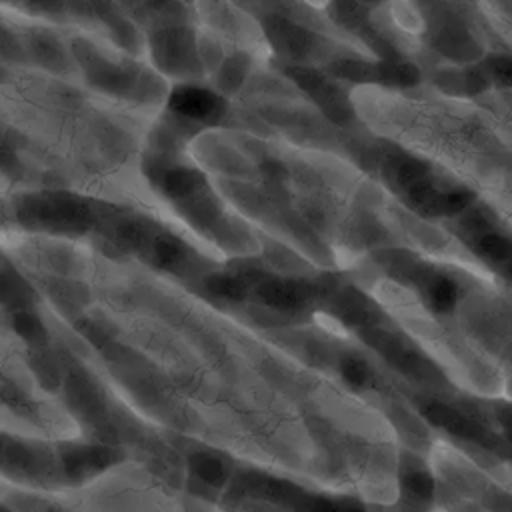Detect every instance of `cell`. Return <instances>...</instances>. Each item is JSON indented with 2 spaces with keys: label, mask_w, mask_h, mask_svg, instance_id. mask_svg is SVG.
Returning <instances> with one entry per match:
<instances>
[{
  "label": "cell",
  "mask_w": 512,
  "mask_h": 512,
  "mask_svg": "<svg viewBox=\"0 0 512 512\" xmlns=\"http://www.w3.org/2000/svg\"><path fill=\"white\" fill-rule=\"evenodd\" d=\"M20 216L36 226H54L66 230H82L92 220L90 208L82 200L62 194L28 200Z\"/></svg>",
  "instance_id": "cell-1"
},
{
  "label": "cell",
  "mask_w": 512,
  "mask_h": 512,
  "mask_svg": "<svg viewBox=\"0 0 512 512\" xmlns=\"http://www.w3.org/2000/svg\"><path fill=\"white\" fill-rule=\"evenodd\" d=\"M170 110L200 122H216L224 112V102L210 90L198 86H180L170 96Z\"/></svg>",
  "instance_id": "cell-2"
},
{
  "label": "cell",
  "mask_w": 512,
  "mask_h": 512,
  "mask_svg": "<svg viewBox=\"0 0 512 512\" xmlns=\"http://www.w3.org/2000/svg\"><path fill=\"white\" fill-rule=\"evenodd\" d=\"M312 294L314 288L298 280L268 278L258 284V296L262 302L276 310H298L312 298Z\"/></svg>",
  "instance_id": "cell-3"
},
{
  "label": "cell",
  "mask_w": 512,
  "mask_h": 512,
  "mask_svg": "<svg viewBox=\"0 0 512 512\" xmlns=\"http://www.w3.org/2000/svg\"><path fill=\"white\" fill-rule=\"evenodd\" d=\"M154 178L158 180V186L166 196L180 202H186L204 192V176L192 168L168 166Z\"/></svg>",
  "instance_id": "cell-4"
},
{
  "label": "cell",
  "mask_w": 512,
  "mask_h": 512,
  "mask_svg": "<svg viewBox=\"0 0 512 512\" xmlns=\"http://www.w3.org/2000/svg\"><path fill=\"white\" fill-rule=\"evenodd\" d=\"M266 30L270 40L278 46V50L290 56H302L310 48V34L284 18H270L266 22Z\"/></svg>",
  "instance_id": "cell-5"
},
{
  "label": "cell",
  "mask_w": 512,
  "mask_h": 512,
  "mask_svg": "<svg viewBox=\"0 0 512 512\" xmlns=\"http://www.w3.org/2000/svg\"><path fill=\"white\" fill-rule=\"evenodd\" d=\"M188 48H190L188 34H186V30H178V28L162 30L154 40L156 58H158V62H162L168 68L184 66L182 62L188 54Z\"/></svg>",
  "instance_id": "cell-6"
},
{
  "label": "cell",
  "mask_w": 512,
  "mask_h": 512,
  "mask_svg": "<svg viewBox=\"0 0 512 512\" xmlns=\"http://www.w3.org/2000/svg\"><path fill=\"white\" fill-rule=\"evenodd\" d=\"M148 254L154 266L164 270H174L186 260V246L180 238L172 234H160L150 242Z\"/></svg>",
  "instance_id": "cell-7"
},
{
  "label": "cell",
  "mask_w": 512,
  "mask_h": 512,
  "mask_svg": "<svg viewBox=\"0 0 512 512\" xmlns=\"http://www.w3.org/2000/svg\"><path fill=\"white\" fill-rule=\"evenodd\" d=\"M480 10L488 28L512 52V2H486L480 4Z\"/></svg>",
  "instance_id": "cell-8"
},
{
  "label": "cell",
  "mask_w": 512,
  "mask_h": 512,
  "mask_svg": "<svg viewBox=\"0 0 512 512\" xmlns=\"http://www.w3.org/2000/svg\"><path fill=\"white\" fill-rule=\"evenodd\" d=\"M314 98L318 100V104H320V108L324 110V114H326L330 120L338 122V124H344V122L352 116V108H350V104H348L346 94H344L338 86H334V84H330V82H326V84L314 94Z\"/></svg>",
  "instance_id": "cell-9"
},
{
  "label": "cell",
  "mask_w": 512,
  "mask_h": 512,
  "mask_svg": "<svg viewBox=\"0 0 512 512\" xmlns=\"http://www.w3.org/2000/svg\"><path fill=\"white\" fill-rule=\"evenodd\" d=\"M376 76L380 82H386L392 86H412L418 82V70L410 62H404L398 58L378 62Z\"/></svg>",
  "instance_id": "cell-10"
},
{
  "label": "cell",
  "mask_w": 512,
  "mask_h": 512,
  "mask_svg": "<svg viewBox=\"0 0 512 512\" xmlns=\"http://www.w3.org/2000/svg\"><path fill=\"white\" fill-rule=\"evenodd\" d=\"M206 288L214 296L226 300H242L248 292L246 282L236 274H210L206 278Z\"/></svg>",
  "instance_id": "cell-11"
},
{
  "label": "cell",
  "mask_w": 512,
  "mask_h": 512,
  "mask_svg": "<svg viewBox=\"0 0 512 512\" xmlns=\"http://www.w3.org/2000/svg\"><path fill=\"white\" fill-rule=\"evenodd\" d=\"M340 316L344 318V322L348 324H370L372 320V306L370 302H366L360 294H346L340 298L338 304Z\"/></svg>",
  "instance_id": "cell-12"
},
{
  "label": "cell",
  "mask_w": 512,
  "mask_h": 512,
  "mask_svg": "<svg viewBox=\"0 0 512 512\" xmlns=\"http://www.w3.org/2000/svg\"><path fill=\"white\" fill-rule=\"evenodd\" d=\"M246 72H248V58L244 54H234L224 60V64L220 68L218 84L222 86V90L232 92L242 84Z\"/></svg>",
  "instance_id": "cell-13"
},
{
  "label": "cell",
  "mask_w": 512,
  "mask_h": 512,
  "mask_svg": "<svg viewBox=\"0 0 512 512\" xmlns=\"http://www.w3.org/2000/svg\"><path fill=\"white\" fill-rule=\"evenodd\" d=\"M192 472L208 484H216L224 478V462L208 452H198L190 458Z\"/></svg>",
  "instance_id": "cell-14"
},
{
  "label": "cell",
  "mask_w": 512,
  "mask_h": 512,
  "mask_svg": "<svg viewBox=\"0 0 512 512\" xmlns=\"http://www.w3.org/2000/svg\"><path fill=\"white\" fill-rule=\"evenodd\" d=\"M146 234H148L146 224L140 220H132V218L118 222V226L114 228V238L124 248L142 246L146 242Z\"/></svg>",
  "instance_id": "cell-15"
},
{
  "label": "cell",
  "mask_w": 512,
  "mask_h": 512,
  "mask_svg": "<svg viewBox=\"0 0 512 512\" xmlns=\"http://www.w3.org/2000/svg\"><path fill=\"white\" fill-rule=\"evenodd\" d=\"M14 330L30 344H42L46 340V330H44L42 322L30 312L14 314Z\"/></svg>",
  "instance_id": "cell-16"
},
{
  "label": "cell",
  "mask_w": 512,
  "mask_h": 512,
  "mask_svg": "<svg viewBox=\"0 0 512 512\" xmlns=\"http://www.w3.org/2000/svg\"><path fill=\"white\" fill-rule=\"evenodd\" d=\"M334 72L340 78L354 80V82H368V80H378L376 76V64L370 66L360 60H342L334 66Z\"/></svg>",
  "instance_id": "cell-17"
},
{
  "label": "cell",
  "mask_w": 512,
  "mask_h": 512,
  "mask_svg": "<svg viewBox=\"0 0 512 512\" xmlns=\"http://www.w3.org/2000/svg\"><path fill=\"white\" fill-rule=\"evenodd\" d=\"M340 372L344 376V380L352 386H364L370 380V368L362 358L356 356H346L340 362Z\"/></svg>",
  "instance_id": "cell-18"
},
{
  "label": "cell",
  "mask_w": 512,
  "mask_h": 512,
  "mask_svg": "<svg viewBox=\"0 0 512 512\" xmlns=\"http://www.w3.org/2000/svg\"><path fill=\"white\" fill-rule=\"evenodd\" d=\"M288 74L292 76V80L296 84H300L306 92H310L312 96L326 84V78L314 70V68H304V66H294L288 70Z\"/></svg>",
  "instance_id": "cell-19"
},
{
  "label": "cell",
  "mask_w": 512,
  "mask_h": 512,
  "mask_svg": "<svg viewBox=\"0 0 512 512\" xmlns=\"http://www.w3.org/2000/svg\"><path fill=\"white\" fill-rule=\"evenodd\" d=\"M262 172H264V176H266L268 180H272V182H280V180L286 178V168H284V164H280V162H276V160L264 162V164H262Z\"/></svg>",
  "instance_id": "cell-20"
},
{
  "label": "cell",
  "mask_w": 512,
  "mask_h": 512,
  "mask_svg": "<svg viewBox=\"0 0 512 512\" xmlns=\"http://www.w3.org/2000/svg\"><path fill=\"white\" fill-rule=\"evenodd\" d=\"M34 50H36V54H38L42 60H48V62H52V60L58 56V48H56V44H52L50 40H38L36 46H34Z\"/></svg>",
  "instance_id": "cell-21"
}]
</instances>
